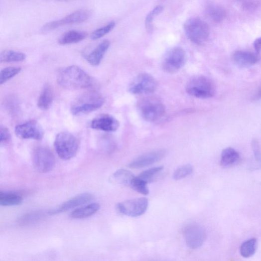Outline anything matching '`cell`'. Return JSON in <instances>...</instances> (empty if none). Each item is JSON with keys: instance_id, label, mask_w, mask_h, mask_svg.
<instances>
[{"instance_id": "cell-26", "label": "cell", "mask_w": 261, "mask_h": 261, "mask_svg": "<svg viewBox=\"0 0 261 261\" xmlns=\"http://www.w3.org/2000/svg\"><path fill=\"white\" fill-rule=\"evenodd\" d=\"M206 13L215 22H220L225 17V11L221 6L215 4H208Z\"/></svg>"}, {"instance_id": "cell-27", "label": "cell", "mask_w": 261, "mask_h": 261, "mask_svg": "<svg viewBox=\"0 0 261 261\" xmlns=\"http://www.w3.org/2000/svg\"><path fill=\"white\" fill-rule=\"evenodd\" d=\"M257 249V241L256 238H252L242 244L240 253L242 257L249 258L255 255Z\"/></svg>"}, {"instance_id": "cell-6", "label": "cell", "mask_w": 261, "mask_h": 261, "mask_svg": "<svg viewBox=\"0 0 261 261\" xmlns=\"http://www.w3.org/2000/svg\"><path fill=\"white\" fill-rule=\"evenodd\" d=\"M187 93L191 96L201 99L213 97L215 93L214 83L208 78L199 76L189 80L186 86Z\"/></svg>"}, {"instance_id": "cell-25", "label": "cell", "mask_w": 261, "mask_h": 261, "mask_svg": "<svg viewBox=\"0 0 261 261\" xmlns=\"http://www.w3.org/2000/svg\"><path fill=\"white\" fill-rule=\"evenodd\" d=\"M26 58V55L24 53L13 50L4 51L0 55V61L1 63L21 62Z\"/></svg>"}, {"instance_id": "cell-16", "label": "cell", "mask_w": 261, "mask_h": 261, "mask_svg": "<svg viewBox=\"0 0 261 261\" xmlns=\"http://www.w3.org/2000/svg\"><path fill=\"white\" fill-rule=\"evenodd\" d=\"M93 199V195L90 193H83L76 196L74 198L64 203L58 208L50 212L51 215L57 214L90 202Z\"/></svg>"}, {"instance_id": "cell-15", "label": "cell", "mask_w": 261, "mask_h": 261, "mask_svg": "<svg viewBox=\"0 0 261 261\" xmlns=\"http://www.w3.org/2000/svg\"><path fill=\"white\" fill-rule=\"evenodd\" d=\"M164 150H158L149 152L137 158L130 163L128 166L132 168H140L152 165L160 160L165 155Z\"/></svg>"}, {"instance_id": "cell-18", "label": "cell", "mask_w": 261, "mask_h": 261, "mask_svg": "<svg viewBox=\"0 0 261 261\" xmlns=\"http://www.w3.org/2000/svg\"><path fill=\"white\" fill-rule=\"evenodd\" d=\"M232 59L237 66L248 68L256 64L259 60L257 54L245 51H237L234 53Z\"/></svg>"}, {"instance_id": "cell-5", "label": "cell", "mask_w": 261, "mask_h": 261, "mask_svg": "<svg viewBox=\"0 0 261 261\" xmlns=\"http://www.w3.org/2000/svg\"><path fill=\"white\" fill-rule=\"evenodd\" d=\"M184 29L189 39L198 45L204 44L210 35L208 25L199 17H192L187 20Z\"/></svg>"}, {"instance_id": "cell-35", "label": "cell", "mask_w": 261, "mask_h": 261, "mask_svg": "<svg viewBox=\"0 0 261 261\" xmlns=\"http://www.w3.org/2000/svg\"><path fill=\"white\" fill-rule=\"evenodd\" d=\"M42 217V215L40 213H32L23 216L20 222L24 225L32 224L41 219Z\"/></svg>"}, {"instance_id": "cell-8", "label": "cell", "mask_w": 261, "mask_h": 261, "mask_svg": "<svg viewBox=\"0 0 261 261\" xmlns=\"http://www.w3.org/2000/svg\"><path fill=\"white\" fill-rule=\"evenodd\" d=\"M91 15L92 12L90 10L79 9L62 19L51 21V22L46 24L42 27V31L46 32L63 26L81 23L88 20Z\"/></svg>"}, {"instance_id": "cell-10", "label": "cell", "mask_w": 261, "mask_h": 261, "mask_svg": "<svg viewBox=\"0 0 261 261\" xmlns=\"http://www.w3.org/2000/svg\"><path fill=\"white\" fill-rule=\"evenodd\" d=\"M33 162L36 170L41 173L51 171L55 166V158L47 148L38 147L33 153Z\"/></svg>"}, {"instance_id": "cell-20", "label": "cell", "mask_w": 261, "mask_h": 261, "mask_svg": "<svg viewBox=\"0 0 261 261\" xmlns=\"http://www.w3.org/2000/svg\"><path fill=\"white\" fill-rule=\"evenodd\" d=\"M88 33L78 30H71L64 33L58 39L61 45H67L78 43L85 39Z\"/></svg>"}, {"instance_id": "cell-11", "label": "cell", "mask_w": 261, "mask_h": 261, "mask_svg": "<svg viewBox=\"0 0 261 261\" xmlns=\"http://www.w3.org/2000/svg\"><path fill=\"white\" fill-rule=\"evenodd\" d=\"M148 205V200L145 198H141L119 203L117 205V208L123 215L135 217L143 214Z\"/></svg>"}, {"instance_id": "cell-4", "label": "cell", "mask_w": 261, "mask_h": 261, "mask_svg": "<svg viewBox=\"0 0 261 261\" xmlns=\"http://www.w3.org/2000/svg\"><path fill=\"white\" fill-rule=\"evenodd\" d=\"M54 146L57 154L61 159L69 160L77 154L79 148V142L71 133L61 132L56 136Z\"/></svg>"}, {"instance_id": "cell-37", "label": "cell", "mask_w": 261, "mask_h": 261, "mask_svg": "<svg viewBox=\"0 0 261 261\" xmlns=\"http://www.w3.org/2000/svg\"><path fill=\"white\" fill-rule=\"evenodd\" d=\"M254 46L257 53L259 54L261 51V37L255 40Z\"/></svg>"}, {"instance_id": "cell-30", "label": "cell", "mask_w": 261, "mask_h": 261, "mask_svg": "<svg viewBox=\"0 0 261 261\" xmlns=\"http://www.w3.org/2000/svg\"><path fill=\"white\" fill-rule=\"evenodd\" d=\"M21 70L20 67H8L3 69L0 74V84L1 85L6 83L14 76L18 74Z\"/></svg>"}, {"instance_id": "cell-13", "label": "cell", "mask_w": 261, "mask_h": 261, "mask_svg": "<svg viewBox=\"0 0 261 261\" xmlns=\"http://www.w3.org/2000/svg\"><path fill=\"white\" fill-rule=\"evenodd\" d=\"M184 236L187 246L192 249L200 248L206 239L205 230L198 225H190L184 231Z\"/></svg>"}, {"instance_id": "cell-19", "label": "cell", "mask_w": 261, "mask_h": 261, "mask_svg": "<svg viewBox=\"0 0 261 261\" xmlns=\"http://www.w3.org/2000/svg\"><path fill=\"white\" fill-rule=\"evenodd\" d=\"M100 209L98 203H92L75 209L70 216L74 219H84L94 215Z\"/></svg>"}, {"instance_id": "cell-17", "label": "cell", "mask_w": 261, "mask_h": 261, "mask_svg": "<svg viewBox=\"0 0 261 261\" xmlns=\"http://www.w3.org/2000/svg\"><path fill=\"white\" fill-rule=\"evenodd\" d=\"M110 45V40H104L90 53L85 54L84 57L87 61L93 66H98Z\"/></svg>"}, {"instance_id": "cell-23", "label": "cell", "mask_w": 261, "mask_h": 261, "mask_svg": "<svg viewBox=\"0 0 261 261\" xmlns=\"http://www.w3.org/2000/svg\"><path fill=\"white\" fill-rule=\"evenodd\" d=\"M23 199L20 195L11 192L0 193V205L2 206H14L22 203Z\"/></svg>"}, {"instance_id": "cell-14", "label": "cell", "mask_w": 261, "mask_h": 261, "mask_svg": "<svg viewBox=\"0 0 261 261\" xmlns=\"http://www.w3.org/2000/svg\"><path fill=\"white\" fill-rule=\"evenodd\" d=\"M91 126L93 129L106 132H114L119 129L120 123L113 116L103 114L94 119L91 123Z\"/></svg>"}, {"instance_id": "cell-9", "label": "cell", "mask_w": 261, "mask_h": 261, "mask_svg": "<svg viewBox=\"0 0 261 261\" xmlns=\"http://www.w3.org/2000/svg\"><path fill=\"white\" fill-rule=\"evenodd\" d=\"M185 60L184 50L180 47L173 48L165 55L162 63V69L168 73H176L183 67Z\"/></svg>"}, {"instance_id": "cell-24", "label": "cell", "mask_w": 261, "mask_h": 261, "mask_svg": "<svg viewBox=\"0 0 261 261\" xmlns=\"http://www.w3.org/2000/svg\"><path fill=\"white\" fill-rule=\"evenodd\" d=\"M239 158L238 151L232 147H228L222 151L221 163L224 167L230 166L237 162Z\"/></svg>"}, {"instance_id": "cell-2", "label": "cell", "mask_w": 261, "mask_h": 261, "mask_svg": "<svg viewBox=\"0 0 261 261\" xmlns=\"http://www.w3.org/2000/svg\"><path fill=\"white\" fill-rule=\"evenodd\" d=\"M105 100L96 92H88L77 97L72 103L71 112L73 116H80L95 112L102 107Z\"/></svg>"}, {"instance_id": "cell-3", "label": "cell", "mask_w": 261, "mask_h": 261, "mask_svg": "<svg viewBox=\"0 0 261 261\" xmlns=\"http://www.w3.org/2000/svg\"><path fill=\"white\" fill-rule=\"evenodd\" d=\"M139 112L144 120L149 122L159 121L165 114V106L163 102L154 96H148L138 103Z\"/></svg>"}, {"instance_id": "cell-28", "label": "cell", "mask_w": 261, "mask_h": 261, "mask_svg": "<svg viewBox=\"0 0 261 261\" xmlns=\"http://www.w3.org/2000/svg\"><path fill=\"white\" fill-rule=\"evenodd\" d=\"M163 169V166L150 168L140 173L138 177L146 182L147 184L153 182L160 175Z\"/></svg>"}, {"instance_id": "cell-12", "label": "cell", "mask_w": 261, "mask_h": 261, "mask_svg": "<svg viewBox=\"0 0 261 261\" xmlns=\"http://www.w3.org/2000/svg\"><path fill=\"white\" fill-rule=\"evenodd\" d=\"M15 133L20 139L36 140H41L44 135L40 125L34 120L16 126Z\"/></svg>"}, {"instance_id": "cell-21", "label": "cell", "mask_w": 261, "mask_h": 261, "mask_svg": "<svg viewBox=\"0 0 261 261\" xmlns=\"http://www.w3.org/2000/svg\"><path fill=\"white\" fill-rule=\"evenodd\" d=\"M53 98L54 94L52 87L49 84L46 85L39 96L38 107L43 111L48 110L52 104Z\"/></svg>"}, {"instance_id": "cell-1", "label": "cell", "mask_w": 261, "mask_h": 261, "mask_svg": "<svg viewBox=\"0 0 261 261\" xmlns=\"http://www.w3.org/2000/svg\"><path fill=\"white\" fill-rule=\"evenodd\" d=\"M93 81L90 75L76 65L64 69L57 77V82L61 87L71 90L89 88Z\"/></svg>"}, {"instance_id": "cell-38", "label": "cell", "mask_w": 261, "mask_h": 261, "mask_svg": "<svg viewBox=\"0 0 261 261\" xmlns=\"http://www.w3.org/2000/svg\"><path fill=\"white\" fill-rule=\"evenodd\" d=\"M258 97L261 99V90L258 93Z\"/></svg>"}, {"instance_id": "cell-33", "label": "cell", "mask_w": 261, "mask_h": 261, "mask_svg": "<svg viewBox=\"0 0 261 261\" xmlns=\"http://www.w3.org/2000/svg\"><path fill=\"white\" fill-rule=\"evenodd\" d=\"M136 192L146 195L149 193L147 183L140 178L135 177L130 187Z\"/></svg>"}, {"instance_id": "cell-36", "label": "cell", "mask_w": 261, "mask_h": 261, "mask_svg": "<svg viewBox=\"0 0 261 261\" xmlns=\"http://www.w3.org/2000/svg\"><path fill=\"white\" fill-rule=\"evenodd\" d=\"M0 141L1 144H6L9 142L11 138V135L7 128L1 126L0 128Z\"/></svg>"}, {"instance_id": "cell-31", "label": "cell", "mask_w": 261, "mask_h": 261, "mask_svg": "<svg viewBox=\"0 0 261 261\" xmlns=\"http://www.w3.org/2000/svg\"><path fill=\"white\" fill-rule=\"evenodd\" d=\"M115 26L116 23L115 21H111L106 26L94 31L91 34V38L94 40L99 39L111 32Z\"/></svg>"}, {"instance_id": "cell-32", "label": "cell", "mask_w": 261, "mask_h": 261, "mask_svg": "<svg viewBox=\"0 0 261 261\" xmlns=\"http://www.w3.org/2000/svg\"><path fill=\"white\" fill-rule=\"evenodd\" d=\"M252 148L254 155L255 164L252 168L254 169H261V148L256 139L252 141Z\"/></svg>"}, {"instance_id": "cell-7", "label": "cell", "mask_w": 261, "mask_h": 261, "mask_svg": "<svg viewBox=\"0 0 261 261\" xmlns=\"http://www.w3.org/2000/svg\"><path fill=\"white\" fill-rule=\"evenodd\" d=\"M157 87V81L154 77L141 73L130 84L129 91L133 95H149L156 91Z\"/></svg>"}, {"instance_id": "cell-22", "label": "cell", "mask_w": 261, "mask_h": 261, "mask_svg": "<svg viewBox=\"0 0 261 261\" xmlns=\"http://www.w3.org/2000/svg\"><path fill=\"white\" fill-rule=\"evenodd\" d=\"M135 176L130 171L121 169L113 174L111 178L112 182L127 187H130Z\"/></svg>"}, {"instance_id": "cell-34", "label": "cell", "mask_w": 261, "mask_h": 261, "mask_svg": "<svg viewBox=\"0 0 261 261\" xmlns=\"http://www.w3.org/2000/svg\"><path fill=\"white\" fill-rule=\"evenodd\" d=\"M193 172V167L190 164H187L178 168L174 172L173 178L176 180H180L190 176Z\"/></svg>"}, {"instance_id": "cell-29", "label": "cell", "mask_w": 261, "mask_h": 261, "mask_svg": "<svg viewBox=\"0 0 261 261\" xmlns=\"http://www.w3.org/2000/svg\"><path fill=\"white\" fill-rule=\"evenodd\" d=\"M164 10L162 5H158L152 10L147 15L145 25L146 30L148 33H151L153 31V20L156 16L161 13Z\"/></svg>"}]
</instances>
